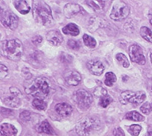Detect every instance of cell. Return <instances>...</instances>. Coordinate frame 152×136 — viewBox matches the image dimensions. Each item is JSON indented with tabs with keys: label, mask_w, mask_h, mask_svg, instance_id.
Here are the masks:
<instances>
[{
	"label": "cell",
	"mask_w": 152,
	"mask_h": 136,
	"mask_svg": "<svg viewBox=\"0 0 152 136\" xmlns=\"http://www.w3.org/2000/svg\"><path fill=\"white\" fill-rule=\"evenodd\" d=\"M86 66L90 72L95 76H100L105 70L103 64L97 60H90L88 62Z\"/></svg>",
	"instance_id": "10"
},
{
	"label": "cell",
	"mask_w": 152,
	"mask_h": 136,
	"mask_svg": "<svg viewBox=\"0 0 152 136\" xmlns=\"http://www.w3.org/2000/svg\"><path fill=\"white\" fill-rule=\"evenodd\" d=\"M82 7L77 4L68 3L63 9V13L66 18H71L81 12Z\"/></svg>",
	"instance_id": "13"
},
{
	"label": "cell",
	"mask_w": 152,
	"mask_h": 136,
	"mask_svg": "<svg viewBox=\"0 0 152 136\" xmlns=\"http://www.w3.org/2000/svg\"><path fill=\"white\" fill-rule=\"evenodd\" d=\"M47 41L53 45H60L63 40V36L58 30H52L49 31L46 36Z\"/></svg>",
	"instance_id": "11"
},
{
	"label": "cell",
	"mask_w": 152,
	"mask_h": 136,
	"mask_svg": "<svg viewBox=\"0 0 152 136\" xmlns=\"http://www.w3.org/2000/svg\"><path fill=\"white\" fill-rule=\"evenodd\" d=\"M100 128L99 120L92 117H86L81 119L75 125V131L80 136H90Z\"/></svg>",
	"instance_id": "4"
},
{
	"label": "cell",
	"mask_w": 152,
	"mask_h": 136,
	"mask_svg": "<svg viewBox=\"0 0 152 136\" xmlns=\"http://www.w3.org/2000/svg\"><path fill=\"white\" fill-rule=\"evenodd\" d=\"M42 41H43V38L40 35H36L32 39V42H33V44H34L36 45L41 44Z\"/></svg>",
	"instance_id": "34"
},
{
	"label": "cell",
	"mask_w": 152,
	"mask_h": 136,
	"mask_svg": "<svg viewBox=\"0 0 152 136\" xmlns=\"http://www.w3.org/2000/svg\"><path fill=\"white\" fill-rule=\"evenodd\" d=\"M113 134L115 136H125L124 131L120 127H118L113 131Z\"/></svg>",
	"instance_id": "35"
},
{
	"label": "cell",
	"mask_w": 152,
	"mask_h": 136,
	"mask_svg": "<svg viewBox=\"0 0 152 136\" xmlns=\"http://www.w3.org/2000/svg\"><path fill=\"white\" fill-rule=\"evenodd\" d=\"M63 33L71 36H77L80 33L78 26L74 23H69L62 29Z\"/></svg>",
	"instance_id": "17"
},
{
	"label": "cell",
	"mask_w": 152,
	"mask_h": 136,
	"mask_svg": "<svg viewBox=\"0 0 152 136\" xmlns=\"http://www.w3.org/2000/svg\"><path fill=\"white\" fill-rule=\"evenodd\" d=\"M140 35L147 41L152 43V29L147 27H142L140 29Z\"/></svg>",
	"instance_id": "21"
},
{
	"label": "cell",
	"mask_w": 152,
	"mask_h": 136,
	"mask_svg": "<svg viewBox=\"0 0 152 136\" xmlns=\"http://www.w3.org/2000/svg\"><path fill=\"white\" fill-rule=\"evenodd\" d=\"M113 102V98L109 96L106 95L101 98H100V101H99V105L103 108L107 107L111 102Z\"/></svg>",
	"instance_id": "27"
},
{
	"label": "cell",
	"mask_w": 152,
	"mask_h": 136,
	"mask_svg": "<svg viewBox=\"0 0 152 136\" xmlns=\"http://www.w3.org/2000/svg\"><path fill=\"white\" fill-rule=\"evenodd\" d=\"M125 118L128 120L136 122H142L145 120V117L136 111H132L126 113Z\"/></svg>",
	"instance_id": "20"
},
{
	"label": "cell",
	"mask_w": 152,
	"mask_h": 136,
	"mask_svg": "<svg viewBox=\"0 0 152 136\" xmlns=\"http://www.w3.org/2000/svg\"><path fill=\"white\" fill-rule=\"evenodd\" d=\"M83 40L85 45L90 48H93L96 46V41L93 37L85 34L83 36Z\"/></svg>",
	"instance_id": "23"
},
{
	"label": "cell",
	"mask_w": 152,
	"mask_h": 136,
	"mask_svg": "<svg viewBox=\"0 0 152 136\" xmlns=\"http://www.w3.org/2000/svg\"><path fill=\"white\" fill-rule=\"evenodd\" d=\"M130 8L124 1H117L113 5L110 13V18L115 21H122L128 17Z\"/></svg>",
	"instance_id": "6"
},
{
	"label": "cell",
	"mask_w": 152,
	"mask_h": 136,
	"mask_svg": "<svg viewBox=\"0 0 152 136\" xmlns=\"http://www.w3.org/2000/svg\"><path fill=\"white\" fill-rule=\"evenodd\" d=\"M150 24H151V26H152V16H151V18L150 19Z\"/></svg>",
	"instance_id": "39"
},
{
	"label": "cell",
	"mask_w": 152,
	"mask_h": 136,
	"mask_svg": "<svg viewBox=\"0 0 152 136\" xmlns=\"http://www.w3.org/2000/svg\"><path fill=\"white\" fill-rule=\"evenodd\" d=\"M36 130L38 132L40 133H45L50 135L54 134L53 128L50 125L49 122L47 120L43 121L40 124L37 126Z\"/></svg>",
	"instance_id": "18"
},
{
	"label": "cell",
	"mask_w": 152,
	"mask_h": 136,
	"mask_svg": "<svg viewBox=\"0 0 152 136\" xmlns=\"http://www.w3.org/2000/svg\"><path fill=\"white\" fill-rule=\"evenodd\" d=\"M56 112L62 117H67L72 112V106L66 103L58 104L55 106Z\"/></svg>",
	"instance_id": "14"
},
{
	"label": "cell",
	"mask_w": 152,
	"mask_h": 136,
	"mask_svg": "<svg viewBox=\"0 0 152 136\" xmlns=\"http://www.w3.org/2000/svg\"><path fill=\"white\" fill-rule=\"evenodd\" d=\"M32 13L35 21L41 25L49 26L54 21L51 9L45 1H34Z\"/></svg>",
	"instance_id": "2"
},
{
	"label": "cell",
	"mask_w": 152,
	"mask_h": 136,
	"mask_svg": "<svg viewBox=\"0 0 152 136\" xmlns=\"http://www.w3.org/2000/svg\"><path fill=\"white\" fill-rule=\"evenodd\" d=\"M150 60H151V62L152 63V51L151 52V53H150Z\"/></svg>",
	"instance_id": "38"
},
{
	"label": "cell",
	"mask_w": 152,
	"mask_h": 136,
	"mask_svg": "<svg viewBox=\"0 0 152 136\" xmlns=\"http://www.w3.org/2000/svg\"><path fill=\"white\" fill-rule=\"evenodd\" d=\"M75 101L80 108L86 109L91 106L93 99L89 92L81 89L77 90L75 93Z\"/></svg>",
	"instance_id": "8"
},
{
	"label": "cell",
	"mask_w": 152,
	"mask_h": 136,
	"mask_svg": "<svg viewBox=\"0 0 152 136\" xmlns=\"http://www.w3.org/2000/svg\"><path fill=\"white\" fill-rule=\"evenodd\" d=\"M1 133L4 136H16L18 132L17 129L11 124L4 123L1 125Z\"/></svg>",
	"instance_id": "15"
},
{
	"label": "cell",
	"mask_w": 152,
	"mask_h": 136,
	"mask_svg": "<svg viewBox=\"0 0 152 136\" xmlns=\"http://www.w3.org/2000/svg\"><path fill=\"white\" fill-rule=\"evenodd\" d=\"M68 47L72 50H79L80 47V44L79 41H75L74 40H70L68 41Z\"/></svg>",
	"instance_id": "31"
},
{
	"label": "cell",
	"mask_w": 152,
	"mask_h": 136,
	"mask_svg": "<svg viewBox=\"0 0 152 136\" xmlns=\"http://www.w3.org/2000/svg\"><path fill=\"white\" fill-rule=\"evenodd\" d=\"M4 103L10 107L17 108L20 105L21 101L19 97L12 94L4 99Z\"/></svg>",
	"instance_id": "19"
},
{
	"label": "cell",
	"mask_w": 152,
	"mask_h": 136,
	"mask_svg": "<svg viewBox=\"0 0 152 136\" xmlns=\"http://www.w3.org/2000/svg\"><path fill=\"white\" fill-rule=\"evenodd\" d=\"M140 109L144 114L148 115L152 111V106L150 103L145 102L141 106Z\"/></svg>",
	"instance_id": "30"
},
{
	"label": "cell",
	"mask_w": 152,
	"mask_h": 136,
	"mask_svg": "<svg viewBox=\"0 0 152 136\" xmlns=\"http://www.w3.org/2000/svg\"><path fill=\"white\" fill-rule=\"evenodd\" d=\"M116 58L118 60V62L121 63V64L125 68H128L130 65V63L129 60L124 54L123 53H118L116 56Z\"/></svg>",
	"instance_id": "25"
},
{
	"label": "cell",
	"mask_w": 152,
	"mask_h": 136,
	"mask_svg": "<svg viewBox=\"0 0 152 136\" xmlns=\"http://www.w3.org/2000/svg\"><path fill=\"white\" fill-rule=\"evenodd\" d=\"M9 90H10V92L12 94L15 95V96H18V97H19L20 96H21V91H20L17 88H15V87H10V88L9 89Z\"/></svg>",
	"instance_id": "36"
},
{
	"label": "cell",
	"mask_w": 152,
	"mask_h": 136,
	"mask_svg": "<svg viewBox=\"0 0 152 136\" xmlns=\"http://www.w3.org/2000/svg\"><path fill=\"white\" fill-rule=\"evenodd\" d=\"M141 130L142 127L140 125L134 124L129 127L128 131L132 136H138L139 134H140Z\"/></svg>",
	"instance_id": "28"
},
{
	"label": "cell",
	"mask_w": 152,
	"mask_h": 136,
	"mask_svg": "<svg viewBox=\"0 0 152 136\" xmlns=\"http://www.w3.org/2000/svg\"><path fill=\"white\" fill-rule=\"evenodd\" d=\"M13 4L16 10L22 15L28 14L31 10V7L26 1H14Z\"/></svg>",
	"instance_id": "16"
},
{
	"label": "cell",
	"mask_w": 152,
	"mask_h": 136,
	"mask_svg": "<svg viewBox=\"0 0 152 136\" xmlns=\"http://www.w3.org/2000/svg\"><path fill=\"white\" fill-rule=\"evenodd\" d=\"M64 79L68 85L71 86H77L81 82L82 77L77 71L71 70L66 71L65 73Z\"/></svg>",
	"instance_id": "12"
},
{
	"label": "cell",
	"mask_w": 152,
	"mask_h": 136,
	"mask_svg": "<svg viewBox=\"0 0 152 136\" xmlns=\"http://www.w3.org/2000/svg\"><path fill=\"white\" fill-rule=\"evenodd\" d=\"M86 3L95 10L103 9L105 4L104 1H86Z\"/></svg>",
	"instance_id": "24"
},
{
	"label": "cell",
	"mask_w": 152,
	"mask_h": 136,
	"mask_svg": "<svg viewBox=\"0 0 152 136\" xmlns=\"http://www.w3.org/2000/svg\"><path fill=\"white\" fill-rule=\"evenodd\" d=\"M23 51V45L18 39L4 40L1 43V55L10 60H18L21 57Z\"/></svg>",
	"instance_id": "3"
},
{
	"label": "cell",
	"mask_w": 152,
	"mask_h": 136,
	"mask_svg": "<svg viewBox=\"0 0 152 136\" xmlns=\"http://www.w3.org/2000/svg\"><path fill=\"white\" fill-rule=\"evenodd\" d=\"M148 136H152V128H150L148 130Z\"/></svg>",
	"instance_id": "37"
},
{
	"label": "cell",
	"mask_w": 152,
	"mask_h": 136,
	"mask_svg": "<svg viewBox=\"0 0 152 136\" xmlns=\"http://www.w3.org/2000/svg\"><path fill=\"white\" fill-rule=\"evenodd\" d=\"M94 94L96 97L101 98L104 96L107 95V91L105 89L101 87V86H98L97 88L95 89Z\"/></svg>",
	"instance_id": "29"
},
{
	"label": "cell",
	"mask_w": 152,
	"mask_h": 136,
	"mask_svg": "<svg viewBox=\"0 0 152 136\" xmlns=\"http://www.w3.org/2000/svg\"><path fill=\"white\" fill-rule=\"evenodd\" d=\"M129 56L132 62L139 65H144L145 64V58L142 48L136 44L132 45L129 50Z\"/></svg>",
	"instance_id": "9"
},
{
	"label": "cell",
	"mask_w": 152,
	"mask_h": 136,
	"mask_svg": "<svg viewBox=\"0 0 152 136\" xmlns=\"http://www.w3.org/2000/svg\"><path fill=\"white\" fill-rule=\"evenodd\" d=\"M146 99V94L144 91L133 92L131 91H125L120 95L119 101L123 105L129 103L139 105L142 103Z\"/></svg>",
	"instance_id": "5"
},
{
	"label": "cell",
	"mask_w": 152,
	"mask_h": 136,
	"mask_svg": "<svg viewBox=\"0 0 152 136\" xmlns=\"http://www.w3.org/2000/svg\"><path fill=\"white\" fill-rule=\"evenodd\" d=\"M1 22L6 28L11 30H14L18 26V19L16 15L10 11H1Z\"/></svg>",
	"instance_id": "7"
},
{
	"label": "cell",
	"mask_w": 152,
	"mask_h": 136,
	"mask_svg": "<svg viewBox=\"0 0 152 136\" xmlns=\"http://www.w3.org/2000/svg\"><path fill=\"white\" fill-rule=\"evenodd\" d=\"M150 16H152V11H150Z\"/></svg>",
	"instance_id": "40"
},
{
	"label": "cell",
	"mask_w": 152,
	"mask_h": 136,
	"mask_svg": "<svg viewBox=\"0 0 152 136\" xmlns=\"http://www.w3.org/2000/svg\"><path fill=\"white\" fill-rule=\"evenodd\" d=\"M32 105L34 108L39 110H44L47 107V104L41 99L35 98L32 102Z\"/></svg>",
	"instance_id": "26"
},
{
	"label": "cell",
	"mask_w": 152,
	"mask_h": 136,
	"mask_svg": "<svg viewBox=\"0 0 152 136\" xmlns=\"http://www.w3.org/2000/svg\"><path fill=\"white\" fill-rule=\"evenodd\" d=\"M1 67V79L4 78L8 74V68L3 64L0 65Z\"/></svg>",
	"instance_id": "33"
},
{
	"label": "cell",
	"mask_w": 152,
	"mask_h": 136,
	"mask_svg": "<svg viewBox=\"0 0 152 136\" xmlns=\"http://www.w3.org/2000/svg\"><path fill=\"white\" fill-rule=\"evenodd\" d=\"M24 90L26 94L43 99L48 95L50 91L49 81L43 77L37 78L26 83Z\"/></svg>",
	"instance_id": "1"
},
{
	"label": "cell",
	"mask_w": 152,
	"mask_h": 136,
	"mask_svg": "<svg viewBox=\"0 0 152 136\" xmlns=\"http://www.w3.org/2000/svg\"><path fill=\"white\" fill-rule=\"evenodd\" d=\"M151 93H152V86H151Z\"/></svg>",
	"instance_id": "41"
},
{
	"label": "cell",
	"mask_w": 152,
	"mask_h": 136,
	"mask_svg": "<svg viewBox=\"0 0 152 136\" xmlns=\"http://www.w3.org/2000/svg\"><path fill=\"white\" fill-rule=\"evenodd\" d=\"M20 117L23 121H28L30 119V113L28 111H24L20 114Z\"/></svg>",
	"instance_id": "32"
},
{
	"label": "cell",
	"mask_w": 152,
	"mask_h": 136,
	"mask_svg": "<svg viewBox=\"0 0 152 136\" xmlns=\"http://www.w3.org/2000/svg\"><path fill=\"white\" fill-rule=\"evenodd\" d=\"M117 81V78L115 73L113 72H107L105 76V84L108 86H112L113 83Z\"/></svg>",
	"instance_id": "22"
}]
</instances>
